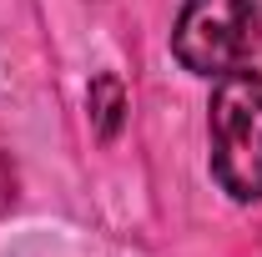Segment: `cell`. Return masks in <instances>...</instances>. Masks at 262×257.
<instances>
[{"instance_id": "3", "label": "cell", "mask_w": 262, "mask_h": 257, "mask_svg": "<svg viewBox=\"0 0 262 257\" xmlns=\"http://www.w3.org/2000/svg\"><path fill=\"white\" fill-rule=\"evenodd\" d=\"M86 106H91V121H96L101 141H116V131H121V121H126V91H121V81H116L111 71H101L96 81H91Z\"/></svg>"}, {"instance_id": "1", "label": "cell", "mask_w": 262, "mask_h": 257, "mask_svg": "<svg viewBox=\"0 0 262 257\" xmlns=\"http://www.w3.org/2000/svg\"><path fill=\"white\" fill-rule=\"evenodd\" d=\"M212 177L232 202H262V71L237 66L217 76L207 106Z\"/></svg>"}, {"instance_id": "2", "label": "cell", "mask_w": 262, "mask_h": 257, "mask_svg": "<svg viewBox=\"0 0 262 257\" xmlns=\"http://www.w3.org/2000/svg\"><path fill=\"white\" fill-rule=\"evenodd\" d=\"M262 10L257 0H182V15L171 26V56L182 71L202 81H217L257 51Z\"/></svg>"}]
</instances>
